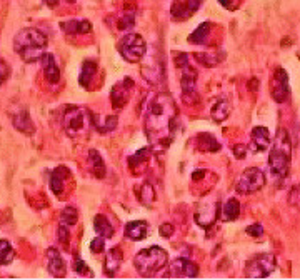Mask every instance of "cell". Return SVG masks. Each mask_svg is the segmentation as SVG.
Wrapping results in <instances>:
<instances>
[{
  "label": "cell",
  "mask_w": 300,
  "mask_h": 280,
  "mask_svg": "<svg viewBox=\"0 0 300 280\" xmlns=\"http://www.w3.org/2000/svg\"><path fill=\"white\" fill-rule=\"evenodd\" d=\"M218 2H220V4H222L224 7H227V9H229V7H230V2H232V0H218Z\"/></svg>",
  "instance_id": "obj_47"
},
{
  "label": "cell",
  "mask_w": 300,
  "mask_h": 280,
  "mask_svg": "<svg viewBox=\"0 0 300 280\" xmlns=\"http://www.w3.org/2000/svg\"><path fill=\"white\" fill-rule=\"evenodd\" d=\"M89 164H90V169H92V173L98 178H104L105 173H107V169H105V164L102 157H100V153L97 150H90L89 152Z\"/></svg>",
  "instance_id": "obj_26"
},
{
  "label": "cell",
  "mask_w": 300,
  "mask_h": 280,
  "mask_svg": "<svg viewBox=\"0 0 300 280\" xmlns=\"http://www.w3.org/2000/svg\"><path fill=\"white\" fill-rule=\"evenodd\" d=\"M47 35L37 29H24L20 30L15 38H13V50H15L20 58L27 64H33L44 57L47 49Z\"/></svg>",
  "instance_id": "obj_2"
},
{
  "label": "cell",
  "mask_w": 300,
  "mask_h": 280,
  "mask_svg": "<svg viewBox=\"0 0 300 280\" xmlns=\"http://www.w3.org/2000/svg\"><path fill=\"white\" fill-rule=\"evenodd\" d=\"M195 84H197V72L190 69L189 65L182 69V77H180V87H182V98L187 100L190 95V104L192 97H195Z\"/></svg>",
  "instance_id": "obj_14"
},
{
  "label": "cell",
  "mask_w": 300,
  "mask_h": 280,
  "mask_svg": "<svg viewBox=\"0 0 300 280\" xmlns=\"http://www.w3.org/2000/svg\"><path fill=\"white\" fill-rule=\"evenodd\" d=\"M57 235H58V240H60V244H64L67 245V242H69V237H70V232H69V227L67 225H60L58 227V230H57Z\"/></svg>",
  "instance_id": "obj_39"
},
{
  "label": "cell",
  "mask_w": 300,
  "mask_h": 280,
  "mask_svg": "<svg viewBox=\"0 0 300 280\" xmlns=\"http://www.w3.org/2000/svg\"><path fill=\"white\" fill-rule=\"evenodd\" d=\"M197 144L200 147V150L204 152H218L220 144L217 142V138L212 133H200L197 137Z\"/></svg>",
  "instance_id": "obj_27"
},
{
  "label": "cell",
  "mask_w": 300,
  "mask_h": 280,
  "mask_svg": "<svg viewBox=\"0 0 300 280\" xmlns=\"http://www.w3.org/2000/svg\"><path fill=\"white\" fill-rule=\"evenodd\" d=\"M290 157H292L290 137L285 129H278L269 155V167L273 172V175L280 178L287 177L290 169Z\"/></svg>",
  "instance_id": "obj_3"
},
{
  "label": "cell",
  "mask_w": 300,
  "mask_h": 280,
  "mask_svg": "<svg viewBox=\"0 0 300 280\" xmlns=\"http://www.w3.org/2000/svg\"><path fill=\"white\" fill-rule=\"evenodd\" d=\"M167 260H169V255L164 249L153 245L149 247V249L140 250L135 258H133V265H135L137 272L142 277H152L157 275V273L164 269L167 265Z\"/></svg>",
  "instance_id": "obj_5"
},
{
  "label": "cell",
  "mask_w": 300,
  "mask_h": 280,
  "mask_svg": "<svg viewBox=\"0 0 300 280\" xmlns=\"http://www.w3.org/2000/svg\"><path fill=\"white\" fill-rule=\"evenodd\" d=\"M117 49L127 62L135 64L145 57L147 44L142 35H138V33H129L124 38H120V42L117 44Z\"/></svg>",
  "instance_id": "obj_6"
},
{
  "label": "cell",
  "mask_w": 300,
  "mask_h": 280,
  "mask_svg": "<svg viewBox=\"0 0 300 280\" xmlns=\"http://www.w3.org/2000/svg\"><path fill=\"white\" fill-rule=\"evenodd\" d=\"M122 260H124V253L120 252L118 247H113L109 252H107V257H105V275L109 277H113L117 273V270L120 269V265H122Z\"/></svg>",
  "instance_id": "obj_18"
},
{
  "label": "cell",
  "mask_w": 300,
  "mask_h": 280,
  "mask_svg": "<svg viewBox=\"0 0 300 280\" xmlns=\"http://www.w3.org/2000/svg\"><path fill=\"white\" fill-rule=\"evenodd\" d=\"M77 218H78V213H77L75 209H73V207H65V209L62 210V213H60V222H62L64 225H67V227L75 225Z\"/></svg>",
  "instance_id": "obj_32"
},
{
  "label": "cell",
  "mask_w": 300,
  "mask_h": 280,
  "mask_svg": "<svg viewBox=\"0 0 300 280\" xmlns=\"http://www.w3.org/2000/svg\"><path fill=\"white\" fill-rule=\"evenodd\" d=\"M289 75L284 69H277L275 75H273V85H272V97L275 102L284 104L289 98Z\"/></svg>",
  "instance_id": "obj_10"
},
{
  "label": "cell",
  "mask_w": 300,
  "mask_h": 280,
  "mask_svg": "<svg viewBox=\"0 0 300 280\" xmlns=\"http://www.w3.org/2000/svg\"><path fill=\"white\" fill-rule=\"evenodd\" d=\"M172 233H173V227L170 224H164L160 227V235L162 237H170Z\"/></svg>",
  "instance_id": "obj_43"
},
{
  "label": "cell",
  "mask_w": 300,
  "mask_h": 280,
  "mask_svg": "<svg viewBox=\"0 0 300 280\" xmlns=\"http://www.w3.org/2000/svg\"><path fill=\"white\" fill-rule=\"evenodd\" d=\"M12 124L18 132L25 133V135H32V133L35 132V127H33V122H32V118L27 110L17 112L15 115L12 117Z\"/></svg>",
  "instance_id": "obj_20"
},
{
  "label": "cell",
  "mask_w": 300,
  "mask_h": 280,
  "mask_svg": "<svg viewBox=\"0 0 300 280\" xmlns=\"http://www.w3.org/2000/svg\"><path fill=\"white\" fill-rule=\"evenodd\" d=\"M65 2H69V4H72V2H75V0H65Z\"/></svg>",
  "instance_id": "obj_48"
},
{
  "label": "cell",
  "mask_w": 300,
  "mask_h": 280,
  "mask_svg": "<svg viewBox=\"0 0 300 280\" xmlns=\"http://www.w3.org/2000/svg\"><path fill=\"white\" fill-rule=\"evenodd\" d=\"M229 113H230V102L227 98L222 97V98H218L213 102L210 115L215 122H224V120L229 117Z\"/></svg>",
  "instance_id": "obj_23"
},
{
  "label": "cell",
  "mask_w": 300,
  "mask_h": 280,
  "mask_svg": "<svg viewBox=\"0 0 300 280\" xmlns=\"http://www.w3.org/2000/svg\"><path fill=\"white\" fill-rule=\"evenodd\" d=\"M93 229H95V232L104 238H109L113 235V229H112L110 222L104 215H100V213L93 218Z\"/></svg>",
  "instance_id": "obj_28"
},
{
  "label": "cell",
  "mask_w": 300,
  "mask_h": 280,
  "mask_svg": "<svg viewBox=\"0 0 300 280\" xmlns=\"http://www.w3.org/2000/svg\"><path fill=\"white\" fill-rule=\"evenodd\" d=\"M133 25H135V17L129 13V15H124L118 20V30H132Z\"/></svg>",
  "instance_id": "obj_36"
},
{
  "label": "cell",
  "mask_w": 300,
  "mask_h": 280,
  "mask_svg": "<svg viewBox=\"0 0 300 280\" xmlns=\"http://www.w3.org/2000/svg\"><path fill=\"white\" fill-rule=\"evenodd\" d=\"M67 173H69V170H67L65 167H58V169H55L52 172V175H50V189H52L53 193H55V195H62V192H64V180L67 177Z\"/></svg>",
  "instance_id": "obj_25"
},
{
  "label": "cell",
  "mask_w": 300,
  "mask_h": 280,
  "mask_svg": "<svg viewBox=\"0 0 300 280\" xmlns=\"http://www.w3.org/2000/svg\"><path fill=\"white\" fill-rule=\"evenodd\" d=\"M275 265H277V260H275V255H273V253H269V252L258 253V255H255L247 262L245 275L252 277V278L269 277L270 273L275 270Z\"/></svg>",
  "instance_id": "obj_7"
},
{
  "label": "cell",
  "mask_w": 300,
  "mask_h": 280,
  "mask_svg": "<svg viewBox=\"0 0 300 280\" xmlns=\"http://www.w3.org/2000/svg\"><path fill=\"white\" fill-rule=\"evenodd\" d=\"M193 57L197 58V62L204 64L205 67H213V65L218 64L220 60L224 58V57H215V55H212V53H195Z\"/></svg>",
  "instance_id": "obj_35"
},
{
  "label": "cell",
  "mask_w": 300,
  "mask_h": 280,
  "mask_svg": "<svg viewBox=\"0 0 300 280\" xmlns=\"http://www.w3.org/2000/svg\"><path fill=\"white\" fill-rule=\"evenodd\" d=\"M173 64H175L178 69H184V67L189 65V55L184 52H175V55H173Z\"/></svg>",
  "instance_id": "obj_38"
},
{
  "label": "cell",
  "mask_w": 300,
  "mask_h": 280,
  "mask_svg": "<svg viewBox=\"0 0 300 280\" xmlns=\"http://www.w3.org/2000/svg\"><path fill=\"white\" fill-rule=\"evenodd\" d=\"M73 269H75L77 273H80V275H89V277H93V273L89 270V267H87V264L84 262V260H80L78 257H75V264H73Z\"/></svg>",
  "instance_id": "obj_37"
},
{
  "label": "cell",
  "mask_w": 300,
  "mask_h": 280,
  "mask_svg": "<svg viewBox=\"0 0 300 280\" xmlns=\"http://www.w3.org/2000/svg\"><path fill=\"white\" fill-rule=\"evenodd\" d=\"M42 60V67H44V75L45 78L49 80L50 84H57L60 80V70L57 67V62H55V57L52 55V53H44V57L40 58Z\"/></svg>",
  "instance_id": "obj_19"
},
{
  "label": "cell",
  "mask_w": 300,
  "mask_h": 280,
  "mask_svg": "<svg viewBox=\"0 0 300 280\" xmlns=\"http://www.w3.org/2000/svg\"><path fill=\"white\" fill-rule=\"evenodd\" d=\"M270 147V133L265 127H255L252 130V142L250 149L253 152H265Z\"/></svg>",
  "instance_id": "obj_17"
},
{
  "label": "cell",
  "mask_w": 300,
  "mask_h": 280,
  "mask_svg": "<svg viewBox=\"0 0 300 280\" xmlns=\"http://www.w3.org/2000/svg\"><path fill=\"white\" fill-rule=\"evenodd\" d=\"M218 209H220L218 202H209V200H205V202L198 205V209L195 212V222L200 227H210L218 217Z\"/></svg>",
  "instance_id": "obj_11"
},
{
  "label": "cell",
  "mask_w": 300,
  "mask_h": 280,
  "mask_svg": "<svg viewBox=\"0 0 300 280\" xmlns=\"http://www.w3.org/2000/svg\"><path fill=\"white\" fill-rule=\"evenodd\" d=\"M142 75L147 82L152 84V85L160 82V78H162V75H164V67L157 60V57H150L142 65Z\"/></svg>",
  "instance_id": "obj_15"
},
{
  "label": "cell",
  "mask_w": 300,
  "mask_h": 280,
  "mask_svg": "<svg viewBox=\"0 0 300 280\" xmlns=\"http://www.w3.org/2000/svg\"><path fill=\"white\" fill-rule=\"evenodd\" d=\"M62 125H64L65 133L69 137H72V138L82 137V135H85V133H89L90 127L93 125V117L85 107L69 105L64 112Z\"/></svg>",
  "instance_id": "obj_4"
},
{
  "label": "cell",
  "mask_w": 300,
  "mask_h": 280,
  "mask_svg": "<svg viewBox=\"0 0 300 280\" xmlns=\"http://www.w3.org/2000/svg\"><path fill=\"white\" fill-rule=\"evenodd\" d=\"M95 73H97V62H93V60H85L82 65V72H80V78H78L80 85H82L84 89H89L90 82L93 80V77H95Z\"/></svg>",
  "instance_id": "obj_24"
},
{
  "label": "cell",
  "mask_w": 300,
  "mask_h": 280,
  "mask_svg": "<svg viewBox=\"0 0 300 280\" xmlns=\"http://www.w3.org/2000/svg\"><path fill=\"white\" fill-rule=\"evenodd\" d=\"M13 257H15V252H13L9 240H0V265L10 264Z\"/></svg>",
  "instance_id": "obj_31"
},
{
  "label": "cell",
  "mask_w": 300,
  "mask_h": 280,
  "mask_svg": "<svg viewBox=\"0 0 300 280\" xmlns=\"http://www.w3.org/2000/svg\"><path fill=\"white\" fill-rule=\"evenodd\" d=\"M47 265H49V272L52 273L53 277H65L67 267L62 255L57 249H49L47 250Z\"/></svg>",
  "instance_id": "obj_16"
},
{
  "label": "cell",
  "mask_w": 300,
  "mask_h": 280,
  "mask_svg": "<svg viewBox=\"0 0 300 280\" xmlns=\"http://www.w3.org/2000/svg\"><path fill=\"white\" fill-rule=\"evenodd\" d=\"M58 2L60 0H45V4L49 7H55V5H58Z\"/></svg>",
  "instance_id": "obj_46"
},
{
  "label": "cell",
  "mask_w": 300,
  "mask_h": 280,
  "mask_svg": "<svg viewBox=\"0 0 300 280\" xmlns=\"http://www.w3.org/2000/svg\"><path fill=\"white\" fill-rule=\"evenodd\" d=\"M138 197L142 200V204L145 205H150L153 202V198H155V193H153V189L150 184H144L142 189L138 192Z\"/></svg>",
  "instance_id": "obj_34"
},
{
  "label": "cell",
  "mask_w": 300,
  "mask_h": 280,
  "mask_svg": "<svg viewBox=\"0 0 300 280\" xmlns=\"http://www.w3.org/2000/svg\"><path fill=\"white\" fill-rule=\"evenodd\" d=\"M175 117L177 107L169 93H157L152 97L145 112V132L152 144L160 147L169 144Z\"/></svg>",
  "instance_id": "obj_1"
},
{
  "label": "cell",
  "mask_w": 300,
  "mask_h": 280,
  "mask_svg": "<svg viewBox=\"0 0 300 280\" xmlns=\"http://www.w3.org/2000/svg\"><path fill=\"white\" fill-rule=\"evenodd\" d=\"M233 152H235V155L238 158H244L245 153H247V149H245L244 145H235V147H233Z\"/></svg>",
  "instance_id": "obj_44"
},
{
  "label": "cell",
  "mask_w": 300,
  "mask_h": 280,
  "mask_svg": "<svg viewBox=\"0 0 300 280\" xmlns=\"http://www.w3.org/2000/svg\"><path fill=\"white\" fill-rule=\"evenodd\" d=\"M10 75V69H9V65H7L2 58H0V85H2L7 78H9Z\"/></svg>",
  "instance_id": "obj_41"
},
{
  "label": "cell",
  "mask_w": 300,
  "mask_h": 280,
  "mask_svg": "<svg viewBox=\"0 0 300 280\" xmlns=\"http://www.w3.org/2000/svg\"><path fill=\"white\" fill-rule=\"evenodd\" d=\"M147 232H149V227L144 220H133L125 227V237L130 240H144L147 237Z\"/></svg>",
  "instance_id": "obj_22"
},
{
  "label": "cell",
  "mask_w": 300,
  "mask_h": 280,
  "mask_svg": "<svg viewBox=\"0 0 300 280\" xmlns=\"http://www.w3.org/2000/svg\"><path fill=\"white\" fill-rule=\"evenodd\" d=\"M247 233L252 235V237H260L264 233V227L260 224H253L250 227H247Z\"/></svg>",
  "instance_id": "obj_42"
},
{
  "label": "cell",
  "mask_w": 300,
  "mask_h": 280,
  "mask_svg": "<svg viewBox=\"0 0 300 280\" xmlns=\"http://www.w3.org/2000/svg\"><path fill=\"white\" fill-rule=\"evenodd\" d=\"M105 249V240H104V237H97V238H93L92 240V244H90V250L92 252H102Z\"/></svg>",
  "instance_id": "obj_40"
},
{
  "label": "cell",
  "mask_w": 300,
  "mask_h": 280,
  "mask_svg": "<svg viewBox=\"0 0 300 280\" xmlns=\"http://www.w3.org/2000/svg\"><path fill=\"white\" fill-rule=\"evenodd\" d=\"M204 173H205L204 170H195V172H193V175H192V178H193V180H198L200 177H204Z\"/></svg>",
  "instance_id": "obj_45"
},
{
  "label": "cell",
  "mask_w": 300,
  "mask_h": 280,
  "mask_svg": "<svg viewBox=\"0 0 300 280\" xmlns=\"http://www.w3.org/2000/svg\"><path fill=\"white\" fill-rule=\"evenodd\" d=\"M132 90H133V80L130 77H125L118 84L113 85L110 92V102L113 105V109H122V107H125L132 95Z\"/></svg>",
  "instance_id": "obj_9"
},
{
  "label": "cell",
  "mask_w": 300,
  "mask_h": 280,
  "mask_svg": "<svg viewBox=\"0 0 300 280\" xmlns=\"http://www.w3.org/2000/svg\"><path fill=\"white\" fill-rule=\"evenodd\" d=\"M93 125L97 127V130L102 133V135H105V133H110L117 127V117H113V115L112 117H105L104 124L95 122V120H93Z\"/></svg>",
  "instance_id": "obj_33"
},
{
  "label": "cell",
  "mask_w": 300,
  "mask_h": 280,
  "mask_svg": "<svg viewBox=\"0 0 300 280\" xmlns=\"http://www.w3.org/2000/svg\"><path fill=\"white\" fill-rule=\"evenodd\" d=\"M202 0H175L170 9L173 20H185L198 10Z\"/></svg>",
  "instance_id": "obj_13"
},
{
  "label": "cell",
  "mask_w": 300,
  "mask_h": 280,
  "mask_svg": "<svg viewBox=\"0 0 300 280\" xmlns=\"http://www.w3.org/2000/svg\"><path fill=\"white\" fill-rule=\"evenodd\" d=\"M265 185V175L264 172L257 169V167H250V169H245L244 173L240 175V178L237 180L235 189L238 193H253L260 190Z\"/></svg>",
  "instance_id": "obj_8"
},
{
  "label": "cell",
  "mask_w": 300,
  "mask_h": 280,
  "mask_svg": "<svg viewBox=\"0 0 300 280\" xmlns=\"http://www.w3.org/2000/svg\"><path fill=\"white\" fill-rule=\"evenodd\" d=\"M60 27L69 35H82V33H89L92 30V24L89 20H69V22L60 24Z\"/></svg>",
  "instance_id": "obj_21"
},
{
  "label": "cell",
  "mask_w": 300,
  "mask_h": 280,
  "mask_svg": "<svg viewBox=\"0 0 300 280\" xmlns=\"http://www.w3.org/2000/svg\"><path fill=\"white\" fill-rule=\"evenodd\" d=\"M240 213V204L237 198H229L224 205L222 209V218L225 222H232V220H235Z\"/></svg>",
  "instance_id": "obj_29"
},
{
  "label": "cell",
  "mask_w": 300,
  "mask_h": 280,
  "mask_svg": "<svg viewBox=\"0 0 300 280\" xmlns=\"http://www.w3.org/2000/svg\"><path fill=\"white\" fill-rule=\"evenodd\" d=\"M209 33H210V24L209 22L200 24L197 27V30L189 37V42L190 44H205L207 38H209Z\"/></svg>",
  "instance_id": "obj_30"
},
{
  "label": "cell",
  "mask_w": 300,
  "mask_h": 280,
  "mask_svg": "<svg viewBox=\"0 0 300 280\" xmlns=\"http://www.w3.org/2000/svg\"><path fill=\"white\" fill-rule=\"evenodd\" d=\"M198 267L189 258H175L169 267L165 277H197Z\"/></svg>",
  "instance_id": "obj_12"
}]
</instances>
